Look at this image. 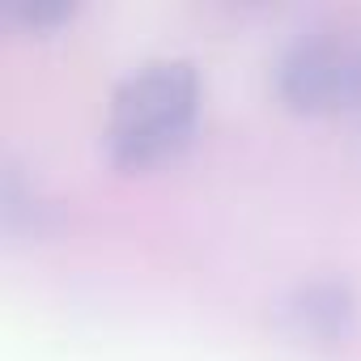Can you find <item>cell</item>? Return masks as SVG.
Instances as JSON below:
<instances>
[{"instance_id":"obj_1","label":"cell","mask_w":361,"mask_h":361,"mask_svg":"<svg viewBox=\"0 0 361 361\" xmlns=\"http://www.w3.org/2000/svg\"><path fill=\"white\" fill-rule=\"evenodd\" d=\"M200 73L192 60H149L123 77L106 106V153L123 170H145L170 157L196 128Z\"/></svg>"},{"instance_id":"obj_2","label":"cell","mask_w":361,"mask_h":361,"mask_svg":"<svg viewBox=\"0 0 361 361\" xmlns=\"http://www.w3.org/2000/svg\"><path fill=\"white\" fill-rule=\"evenodd\" d=\"M276 98L298 115H336L361 106V22L302 30L272 64Z\"/></svg>"},{"instance_id":"obj_3","label":"cell","mask_w":361,"mask_h":361,"mask_svg":"<svg viewBox=\"0 0 361 361\" xmlns=\"http://www.w3.org/2000/svg\"><path fill=\"white\" fill-rule=\"evenodd\" d=\"M276 319L289 336L310 340V344H340L353 323H357V293L348 281L336 276H314V281H298L293 289H285V298L276 302Z\"/></svg>"},{"instance_id":"obj_4","label":"cell","mask_w":361,"mask_h":361,"mask_svg":"<svg viewBox=\"0 0 361 361\" xmlns=\"http://www.w3.org/2000/svg\"><path fill=\"white\" fill-rule=\"evenodd\" d=\"M0 226L13 234H43L51 226V200L18 170L0 174Z\"/></svg>"},{"instance_id":"obj_5","label":"cell","mask_w":361,"mask_h":361,"mask_svg":"<svg viewBox=\"0 0 361 361\" xmlns=\"http://www.w3.org/2000/svg\"><path fill=\"white\" fill-rule=\"evenodd\" d=\"M13 13L26 22V26H51V22H60V18H68L73 13V5H56V0H18L13 5Z\"/></svg>"}]
</instances>
